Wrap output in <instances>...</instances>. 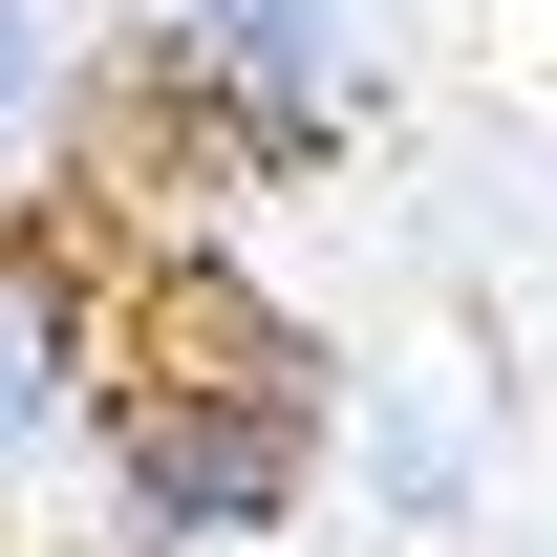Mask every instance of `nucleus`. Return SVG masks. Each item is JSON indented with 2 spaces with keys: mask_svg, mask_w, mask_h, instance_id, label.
I'll use <instances>...</instances> for the list:
<instances>
[{
  "mask_svg": "<svg viewBox=\"0 0 557 557\" xmlns=\"http://www.w3.org/2000/svg\"><path fill=\"white\" fill-rule=\"evenodd\" d=\"M322 472H344V408L300 386V344H150L86 429L108 557H258L322 515Z\"/></svg>",
  "mask_w": 557,
  "mask_h": 557,
  "instance_id": "obj_1",
  "label": "nucleus"
},
{
  "mask_svg": "<svg viewBox=\"0 0 557 557\" xmlns=\"http://www.w3.org/2000/svg\"><path fill=\"white\" fill-rule=\"evenodd\" d=\"M129 86L214 172H322L386 108V44H364V0H129Z\"/></svg>",
  "mask_w": 557,
  "mask_h": 557,
  "instance_id": "obj_2",
  "label": "nucleus"
},
{
  "mask_svg": "<svg viewBox=\"0 0 557 557\" xmlns=\"http://www.w3.org/2000/svg\"><path fill=\"white\" fill-rule=\"evenodd\" d=\"M108 386H129V322H108V258H86L65 214L0 194V515L44 472H86V429H108Z\"/></svg>",
  "mask_w": 557,
  "mask_h": 557,
  "instance_id": "obj_3",
  "label": "nucleus"
},
{
  "mask_svg": "<svg viewBox=\"0 0 557 557\" xmlns=\"http://www.w3.org/2000/svg\"><path fill=\"white\" fill-rule=\"evenodd\" d=\"M344 472L408 515V536H450L472 515V429H429V408H344Z\"/></svg>",
  "mask_w": 557,
  "mask_h": 557,
  "instance_id": "obj_4",
  "label": "nucleus"
},
{
  "mask_svg": "<svg viewBox=\"0 0 557 557\" xmlns=\"http://www.w3.org/2000/svg\"><path fill=\"white\" fill-rule=\"evenodd\" d=\"M65 86H86V22H65V0H0V150L65 129Z\"/></svg>",
  "mask_w": 557,
  "mask_h": 557,
  "instance_id": "obj_5",
  "label": "nucleus"
}]
</instances>
